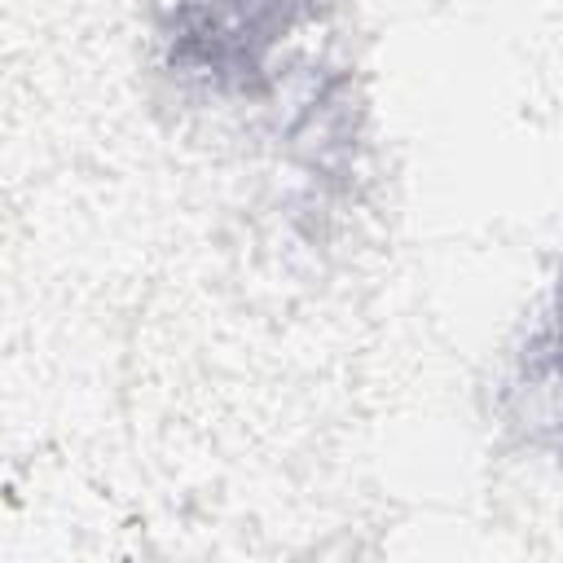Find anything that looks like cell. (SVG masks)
<instances>
[{
  "label": "cell",
  "mask_w": 563,
  "mask_h": 563,
  "mask_svg": "<svg viewBox=\"0 0 563 563\" xmlns=\"http://www.w3.org/2000/svg\"><path fill=\"white\" fill-rule=\"evenodd\" d=\"M497 409L523 444L563 457V268L537 325L515 352Z\"/></svg>",
  "instance_id": "cell-2"
},
{
  "label": "cell",
  "mask_w": 563,
  "mask_h": 563,
  "mask_svg": "<svg viewBox=\"0 0 563 563\" xmlns=\"http://www.w3.org/2000/svg\"><path fill=\"white\" fill-rule=\"evenodd\" d=\"M317 13L321 0H176L158 18L163 66L211 97H264L277 53Z\"/></svg>",
  "instance_id": "cell-1"
}]
</instances>
